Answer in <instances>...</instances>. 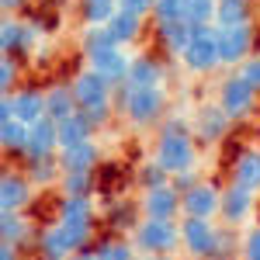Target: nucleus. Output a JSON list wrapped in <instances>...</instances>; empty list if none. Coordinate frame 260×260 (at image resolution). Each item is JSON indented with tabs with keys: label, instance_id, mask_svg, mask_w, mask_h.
Wrapping results in <instances>:
<instances>
[{
	"label": "nucleus",
	"instance_id": "obj_1",
	"mask_svg": "<svg viewBox=\"0 0 260 260\" xmlns=\"http://www.w3.org/2000/svg\"><path fill=\"white\" fill-rule=\"evenodd\" d=\"M115 111L136 128H149L167 118V87H132L121 83L115 90Z\"/></svg>",
	"mask_w": 260,
	"mask_h": 260
},
{
	"label": "nucleus",
	"instance_id": "obj_2",
	"mask_svg": "<svg viewBox=\"0 0 260 260\" xmlns=\"http://www.w3.org/2000/svg\"><path fill=\"white\" fill-rule=\"evenodd\" d=\"M56 222L66 225L77 250H90V243H94V198L90 194H59Z\"/></svg>",
	"mask_w": 260,
	"mask_h": 260
},
{
	"label": "nucleus",
	"instance_id": "obj_3",
	"mask_svg": "<svg viewBox=\"0 0 260 260\" xmlns=\"http://www.w3.org/2000/svg\"><path fill=\"white\" fill-rule=\"evenodd\" d=\"M132 243L139 253L163 257V253H177L180 250V219H149L142 215L139 225L132 229Z\"/></svg>",
	"mask_w": 260,
	"mask_h": 260
},
{
	"label": "nucleus",
	"instance_id": "obj_4",
	"mask_svg": "<svg viewBox=\"0 0 260 260\" xmlns=\"http://www.w3.org/2000/svg\"><path fill=\"white\" fill-rule=\"evenodd\" d=\"M177 62L187 70V73H194V77H208V73H215V70L222 66L219 42H215V24H198V31H194L191 45L180 52Z\"/></svg>",
	"mask_w": 260,
	"mask_h": 260
},
{
	"label": "nucleus",
	"instance_id": "obj_5",
	"mask_svg": "<svg viewBox=\"0 0 260 260\" xmlns=\"http://www.w3.org/2000/svg\"><path fill=\"white\" fill-rule=\"evenodd\" d=\"M215 42H219L222 66L236 70L246 56H253V52H257V24H253V21L229 24V28H219V24H215Z\"/></svg>",
	"mask_w": 260,
	"mask_h": 260
},
{
	"label": "nucleus",
	"instance_id": "obj_6",
	"mask_svg": "<svg viewBox=\"0 0 260 260\" xmlns=\"http://www.w3.org/2000/svg\"><path fill=\"white\" fill-rule=\"evenodd\" d=\"M215 240H219V225L212 219L180 215V250H184V257L212 260L215 257Z\"/></svg>",
	"mask_w": 260,
	"mask_h": 260
},
{
	"label": "nucleus",
	"instance_id": "obj_7",
	"mask_svg": "<svg viewBox=\"0 0 260 260\" xmlns=\"http://www.w3.org/2000/svg\"><path fill=\"white\" fill-rule=\"evenodd\" d=\"M219 104L225 108V115H229L233 121H243V118H250V115L257 111L260 94L233 70V73L219 83Z\"/></svg>",
	"mask_w": 260,
	"mask_h": 260
},
{
	"label": "nucleus",
	"instance_id": "obj_8",
	"mask_svg": "<svg viewBox=\"0 0 260 260\" xmlns=\"http://www.w3.org/2000/svg\"><path fill=\"white\" fill-rule=\"evenodd\" d=\"M39 31L42 28L35 21H24L18 14H4V21H0V52L14 56V59L28 56L35 49V42H39Z\"/></svg>",
	"mask_w": 260,
	"mask_h": 260
},
{
	"label": "nucleus",
	"instance_id": "obj_9",
	"mask_svg": "<svg viewBox=\"0 0 260 260\" xmlns=\"http://www.w3.org/2000/svg\"><path fill=\"white\" fill-rule=\"evenodd\" d=\"M219 208H222V187L215 180H198L187 191H180V215L219 219Z\"/></svg>",
	"mask_w": 260,
	"mask_h": 260
},
{
	"label": "nucleus",
	"instance_id": "obj_10",
	"mask_svg": "<svg viewBox=\"0 0 260 260\" xmlns=\"http://www.w3.org/2000/svg\"><path fill=\"white\" fill-rule=\"evenodd\" d=\"M253 212H257V191H246V187H240V184L229 180V184L222 187V208H219L222 225L243 229V225H250Z\"/></svg>",
	"mask_w": 260,
	"mask_h": 260
},
{
	"label": "nucleus",
	"instance_id": "obj_11",
	"mask_svg": "<svg viewBox=\"0 0 260 260\" xmlns=\"http://www.w3.org/2000/svg\"><path fill=\"white\" fill-rule=\"evenodd\" d=\"M70 87H73V94H77V104H80L83 111L87 108H98V104H111L115 101V83H108L101 73H94L90 66H83L80 73L70 80Z\"/></svg>",
	"mask_w": 260,
	"mask_h": 260
},
{
	"label": "nucleus",
	"instance_id": "obj_12",
	"mask_svg": "<svg viewBox=\"0 0 260 260\" xmlns=\"http://www.w3.org/2000/svg\"><path fill=\"white\" fill-rule=\"evenodd\" d=\"M194 139L198 142H208V146H215L229 136V128H233V118L225 115V108H222L219 101H212V104H201L198 111H194Z\"/></svg>",
	"mask_w": 260,
	"mask_h": 260
},
{
	"label": "nucleus",
	"instance_id": "obj_13",
	"mask_svg": "<svg viewBox=\"0 0 260 260\" xmlns=\"http://www.w3.org/2000/svg\"><path fill=\"white\" fill-rule=\"evenodd\" d=\"M83 59H87V66H90L94 73H101L108 83L121 87L125 77H128V62H132V56L125 52V45H104V49L83 56Z\"/></svg>",
	"mask_w": 260,
	"mask_h": 260
},
{
	"label": "nucleus",
	"instance_id": "obj_14",
	"mask_svg": "<svg viewBox=\"0 0 260 260\" xmlns=\"http://www.w3.org/2000/svg\"><path fill=\"white\" fill-rule=\"evenodd\" d=\"M35 184L28 180L24 170H7L0 177V208L4 212H28V205L35 201Z\"/></svg>",
	"mask_w": 260,
	"mask_h": 260
},
{
	"label": "nucleus",
	"instance_id": "obj_15",
	"mask_svg": "<svg viewBox=\"0 0 260 260\" xmlns=\"http://www.w3.org/2000/svg\"><path fill=\"white\" fill-rule=\"evenodd\" d=\"M139 212L149 219H180V191L174 187V180L160 187H146L139 198Z\"/></svg>",
	"mask_w": 260,
	"mask_h": 260
},
{
	"label": "nucleus",
	"instance_id": "obj_16",
	"mask_svg": "<svg viewBox=\"0 0 260 260\" xmlns=\"http://www.w3.org/2000/svg\"><path fill=\"white\" fill-rule=\"evenodd\" d=\"M42 156H59V121L45 118L28 125V149L24 160H42Z\"/></svg>",
	"mask_w": 260,
	"mask_h": 260
},
{
	"label": "nucleus",
	"instance_id": "obj_17",
	"mask_svg": "<svg viewBox=\"0 0 260 260\" xmlns=\"http://www.w3.org/2000/svg\"><path fill=\"white\" fill-rule=\"evenodd\" d=\"M194 31H198V24H187L184 18L153 21V35H156V42H160V49L167 52V56H174V59H180V52L191 45Z\"/></svg>",
	"mask_w": 260,
	"mask_h": 260
},
{
	"label": "nucleus",
	"instance_id": "obj_18",
	"mask_svg": "<svg viewBox=\"0 0 260 260\" xmlns=\"http://www.w3.org/2000/svg\"><path fill=\"white\" fill-rule=\"evenodd\" d=\"M35 253H39V260H66V257L77 253V243L70 240V233H66L62 222H49V225L39 229Z\"/></svg>",
	"mask_w": 260,
	"mask_h": 260
},
{
	"label": "nucleus",
	"instance_id": "obj_19",
	"mask_svg": "<svg viewBox=\"0 0 260 260\" xmlns=\"http://www.w3.org/2000/svg\"><path fill=\"white\" fill-rule=\"evenodd\" d=\"M229 180L260 194V146H243L229 167Z\"/></svg>",
	"mask_w": 260,
	"mask_h": 260
},
{
	"label": "nucleus",
	"instance_id": "obj_20",
	"mask_svg": "<svg viewBox=\"0 0 260 260\" xmlns=\"http://www.w3.org/2000/svg\"><path fill=\"white\" fill-rule=\"evenodd\" d=\"M125 83L132 87H167V62L156 56H132Z\"/></svg>",
	"mask_w": 260,
	"mask_h": 260
},
{
	"label": "nucleus",
	"instance_id": "obj_21",
	"mask_svg": "<svg viewBox=\"0 0 260 260\" xmlns=\"http://www.w3.org/2000/svg\"><path fill=\"white\" fill-rule=\"evenodd\" d=\"M0 240L28 250V246L39 243V229H31V222H28L24 212H4L0 215Z\"/></svg>",
	"mask_w": 260,
	"mask_h": 260
},
{
	"label": "nucleus",
	"instance_id": "obj_22",
	"mask_svg": "<svg viewBox=\"0 0 260 260\" xmlns=\"http://www.w3.org/2000/svg\"><path fill=\"white\" fill-rule=\"evenodd\" d=\"M14 118L24 121V125H35L42 121L49 111H45V90L42 87H18L14 94Z\"/></svg>",
	"mask_w": 260,
	"mask_h": 260
},
{
	"label": "nucleus",
	"instance_id": "obj_23",
	"mask_svg": "<svg viewBox=\"0 0 260 260\" xmlns=\"http://www.w3.org/2000/svg\"><path fill=\"white\" fill-rule=\"evenodd\" d=\"M45 111H49V118H56V121L77 115L80 104H77L73 87H70V83H52V87H45Z\"/></svg>",
	"mask_w": 260,
	"mask_h": 260
},
{
	"label": "nucleus",
	"instance_id": "obj_24",
	"mask_svg": "<svg viewBox=\"0 0 260 260\" xmlns=\"http://www.w3.org/2000/svg\"><path fill=\"white\" fill-rule=\"evenodd\" d=\"M108 31H111V39L118 42V45H132V42H139L142 39V28H146V18H139V14H132V11H121L118 7V14L104 24Z\"/></svg>",
	"mask_w": 260,
	"mask_h": 260
},
{
	"label": "nucleus",
	"instance_id": "obj_25",
	"mask_svg": "<svg viewBox=\"0 0 260 260\" xmlns=\"http://www.w3.org/2000/svg\"><path fill=\"white\" fill-rule=\"evenodd\" d=\"M59 163H62V170H98L101 146L94 139H87V142H80V146L59 149Z\"/></svg>",
	"mask_w": 260,
	"mask_h": 260
},
{
	"label": "nucleus",
	"instance_id": "obj_26",
	"mask_svg": "<svg viewBox=\"0 0 260 260\" xmlns=\"http://www.w3.org/2000/svg\"><path fill=\"white\" fill-rule=\"evenodd\" d=\"M94 121L87 118L83 111H77V115H70V118L59 121V149H70V146H80V142L94 139Z\"/></svg>",
	"mask_w": 260,
	"mask_h": 260
},
{
	"label": "nucleus",
	"instance_id": "obj_27",
	"mask_svg": "<svg viewBox=\"0 0 260 260\" xmlns=\"http://www.w3.org/2000/svg\"><path fill=\"white\" fill-rule=\"evenodd\" d=\"M24 174L35 187H59L62 163L59 156H42V160H24Z\"/></svg>",
	"mask_w": 260,
	"mask_h": 260
},
{
	"label": "nucleus",
	"instance_id": "obj_28",
	"mask_svg": "<svg viewBox=\"0 0 260 260\" xmlns=\"http://www.w3.org/2000/svg\"><path fill=\"white\" fill-rule=\"evenodd\" d=\"M0 149H4L7 156L24 160V149H28V125L18 121V118L0 121Z\"/></svg>",
	"mask_w": 260,
	"mask_h": 260
},
{
	"label": "nucleus",
	"instance_id": "obj_29",
	"mask_svg": "<svg viewBox=\"0 0 260 260\" xmlns=\"http://www.w3.org/2000/svg\"><path fill=\"white\" fill-rule=\"evenodd\" d=\"M253 21V0H215V24L229 28V24H243Z\"/></svg>",
	"mask_w": 260,
	"mask_h": 260
},
{
	"label": "nucleus",
	"instance_id": "obj_30",
	"mask_svg": "<svg viewBox=\"0 0 260 260\" xmlns=\"http://www.w3.org/2000/svg\"><path fill=\"white\" fill-rule=\"evenodd\" d=\"M115 14H118V0H80V21L83 24L104 28Z\"/></svg>",
	"mask_w": 260,
	"mask_h": 260
},
{
	"label": "nucleus",
	"instance_id": "obj_31",
	"mask_svg": "<svg viewBox=\"0 0 260 260\" xmlns=\"http://www.w3.org/2000/svg\"><path fill=\"white\" fill-rule=\"evenodd\" d=\"M94 253L98 260H136L139 250L132 240H121V236H108V240H98L94 243Z\"/></svg>",
	"mask_w": 260,
	"mask_h": 260
},
{
	"label": "nucleus",
	"instance_id": "obj_32",
	"mask_svg": "<svg viewBox=\"0 0 260 260\" xmlns=\"http://www.w3.org/2000/svg\"><path fill=\"white\" fill-rule=\"evenodd\" d=\"M94 187H98L94 170H62L59 194H94Z\"/></svg>",
	"mask_w": 260,
	"mask_h": 260
},
{
	"label": "nucleus",
	"instance_id": "obj_33",
	"mask_svg": "<svg viewBox=\"0 0 260 260\" xmlns=\"http://www.w3.org/2000/svg\"><path fill=\"white\" fill-rule=\"evenodd\" d=\"M240 229H233V225H219V240H215V257L212 260H233L240 257Z\"/></svg>",
	"mask_w": 260,
	"mask_h": 260
},
{
	"label": "nucleus",
	"instance_id": "obj_34",
	"mask_svg": "<svg viewBox=\"0 0 260 260\" xmlns=\"http://www.w3.org/2000/svg\"><path fill=\"white\" fill-rule=\"evenodd\" d=\"M187 24H215V0H184V14Z\"/></svg>",
	"mask_w": 260,
	"mask_h": 260
},
{
	"label": "nucleus",
	"instance_id": "obj_35",
	"mask_svg": "<svg viewBox=\"0 0 260 260\" xmlns=\"http://www.w3.org/2000/svg\"><path fill=\"white\" fill-rule=\"evenodd\" d=\"M18 87H21V59L0 56V90L4 94H14Z\"/></svg>",
	"mask_w": 260,
	"mask_h": 260
},
{
	"label": "nucleus",
	"instance_id": "obj_36",
	"mask_svg": "<svg viewBox=\"0 0 260 260\" xmlns=\"http://www.w3.org/2000/svg\"><path fill=\"white\" fill-rule=\"evenodd\" d=\"M136 177H139L142 191H146V187H160V184H170V174H167V170H163L156 160H146V163L139 167V174H136Z\"/></svg>",
	"mask_w": 260,
	"mask_h": 260
},
{
	"label": "nucleus",
	"instance_id": "obj_37",
	"mask_svg": "<svg viewBox=\"0 0 260 260\" xmlns=\"http://www.w3.org/2000/svg\"><path fill=\"white\" fill-rule=\"evenodd\" d=\"M108 225H111V229H128V233H132V229L139 225V219H136V205L125 201L121 208H111V212H108Z\"/></svg>",
	"mask_w": 260,
	"mask_h": 260
},
{
	"label": "nucleus",
	"instance_id": "obj_38",
	"mask_svg": "<svg viewBox=\"0 0 260 260\" xmlns=\"http://www.w3.org/2000/svg\"><path fill=\"white\" fill-rule=\"evenodd\" d=\"M236 73H240L243 80H246V83H250V87H253V90L260 94V52L246 56V59H243L240 66H236Z\"/></svg>",
	"mask_w": 260,
	"mask_h": 260
},
{
	"label": "nucleus",
	"instance_id": "obj_39",
	"mask_svg": "<svg viewBox=\"0 0 260 260\" xmlns=\"http://www.w3.org/2000/svg\"><path fill=\"white\" fill-rule=\"evenodd\" d=\"M240 260H260V225H250L240 243Z\"/></svg>",
	"mask_w": 260,
	"mask_h": 260
},
{
	"label": "nucleus",
	"instance_id": "obj_40",
	"mask_svg": "<svg viewBox=\"0 0 260 260\" xmlns=\"http://www.w3.org/2000/svg\"><path fill=\"white\" fill-rule=\"evenodd\" d=\"M184 14V0H156L153 7V21H174Z\"/></svg>",
	"mask_w": 260,
	"mask_h": 260
},
{
	"label": "nucleus",
	"instance_id": "obj_41",
	"mask_svg": "<svg viewBox=\"0 0 260 260\" xmlns=\"http://www.w3.org/2000/svg\"><path fill=\"white\" fill-rule=\"evenodd\" d=\"M80 111H83V108H80ZM83 115L94 121V128H104V125L111 121V115H115V101H111V104H98V108H87Z\"/></svg>",
	"mask_w": 260,
	"mask_h": 260
},
{
	"label": "nucleus",
	"instance_id": "obj_42",
	"mask_svg": "<svg viewBox=\"0 0 260 260\" xmlns=\"http://www.w3.org/2000/svg\"><path fill=\"white\" fill-rule=\"evenodd\" d=\"M121 11H132V14H139V18H153V7H156V0H118Z\"/></svg>",
	"mask_w": 260,
	"mask_h": 260
},
{
	"label": "nucleus",
	"instance_id": "obj_43",
	"mask_svg": "<svg viewBox=\"0 0 260 260\" xmlns=\"http://www.w3.org/2000/svg\"><path fill=\"white\" fill-rule=\"evenodd\" d=\"M174 187H177V191H187V187H191V184H198V167H191V170H180V174H174Z\"/></svg>",
	"mask_w": 260,
	"mask_h": 260
},
{
	"label": "nucleus",
	"instance_id": "obj_44",
	"mask_svg": "<svg viewBox=\"0 0 260 260\" xmlns=\"http://www.w3.org/2000/svg\"><path fill=\"white\" fill-rule=\"evenodd\" d=\"M7 118H14V98L11 94L0 98V121H7Z\"/></svg>",
	"mask_w": 260,
	"mask_h": 260
},
{
	"label": "nucleus",
	"instance_id": "obj_45",
	"mask_svg": "<svg viewBox=\"0 0 260 260\" xmlns=\"http://www.w3.org/2000/svg\"><path fill=\"white\" fill-rule=\"evenodd\" d=\"M0 7H4V14H21L28 7V0H0Z\"/></svg>",
	"mask_w": 260,
	"mask_h": 260
},
{
	"label": "nucleus",
	"instance_id": "obj_46",
	"mask_svg": "<svg viewBox=\"0 0 260 260\" xmlns=\"http://www.w3.org/2000/svg\"><path fill=\"white\" fill-rule=\"evenodd\" d=\"M66 260H98V253L94 250H77L73 257H66Z\"/></svg>",
	"mask_w": 260,
	"mask_h": 260
},
{
	"label": "nucleus",
	"instance_id": "obj_47",
	"mask_svg": "<svg viewBox=\"0 0 260 260\" xmlns=\"http://www.w3.org/2000/svg\"><path fill=\"white\" fill-rule=\"evenodd\" d=\"M136 260H156V257H149V253H139V257H136Z\"/></svg>",
	"mask_w": 260,
	"mask_h": 260
},
{
	"label": "nucleus",
	"instance_id": "obj_48",
	"mask_svg": "<svg viewBox=\"0 0 260 260\" xmlns=\"http://www.w3.org/2000/svg\"><path fill=\"white\" fill-rule=\"evenodd\" d=\"M184 260H198V257H184Z\"/></svg>",
	"mask_w": 260,
	"mask_h": 260
},
{
	"label": "nucleus",
	"instance_id": "obj_49",
	"mask_svg": "<svg viewBox=\"0 0 260 260\" xmlns=\"http://www.w3.org/2000/svg\"><path fill=\"white\" fill-rule=\"evenodd\" d=\"M35 260H39V257H35Z\"/></svg>",
	"mask_w": 260,
	"mask_h": 260
}]
</instances>
